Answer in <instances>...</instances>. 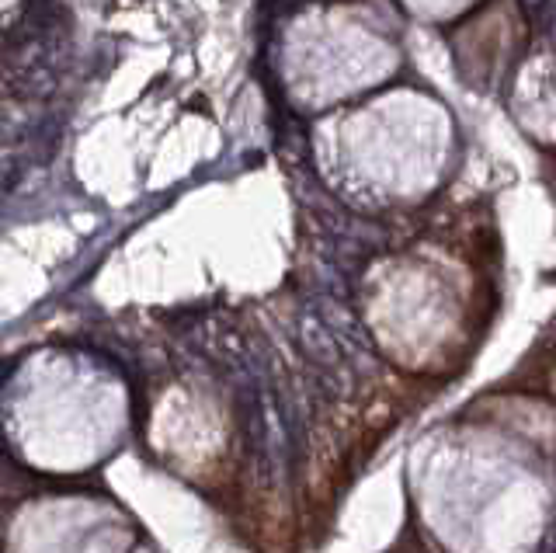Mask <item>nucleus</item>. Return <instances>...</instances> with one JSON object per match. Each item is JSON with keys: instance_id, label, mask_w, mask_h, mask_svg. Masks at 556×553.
Returning <instances> with one entry per match:
<instances>
[{"instance_id": "nucleus-1", "label": "nucleus", "mask_w": 556, "mask_h": 553, "mask_svg": "<svg viewBox=\"0 0 556 553\" xmlns=\"http://www.w3.org/2000/svg\"><path fill=\"white\" fill-rule=\"evenodd\" d=\"M518 4H522L525 14H543L550 7V0H518Z\"/></svg>"}, {"instance_id": "nucleus-2", "label": "nucleus", "mask_w": 556, "mask_h": 553, "mask_svg": "<svg viewBox=\"0 0 556 553\" xmlns=\"http://www.w3.org/2000/svg\"><path fill=\"white\" fill-rule=\"evenodd\" d=\"M546 32L556 39V0H550V7H546Z\"/></svg>"}]
</instances>
